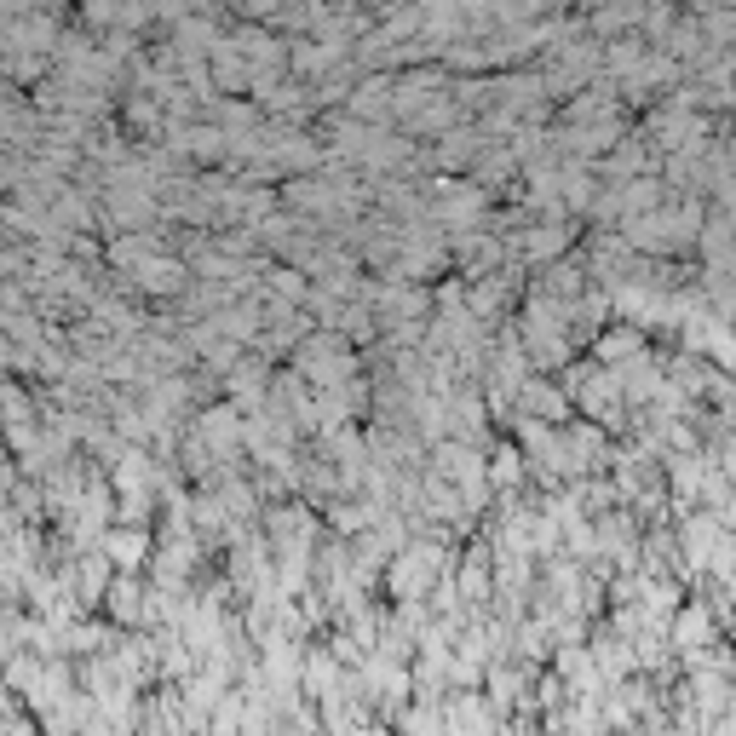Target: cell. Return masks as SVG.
Masks as SVG:
<instances>
[{"label": "cell", "instance_id": "6da1fadb", "mask_svg": "<svg viewBox=\"0 0 736 736\" xmlns=\"http://www.w3.org/2000/svg\"><path fill=\"white\" fill-rule=\"evenodd\" d=\"M104 558H110V564H121V570H138V564H144V558H150V535H144V529H110V535H104Z\"/></svg>", "mask_w": 736, "mask_h": 736}, {"label": "cell", "instance_id": "7a4b0ae2", "mask_svg": "<svg viewBox=\"0 0 736 736\" xmlns=\"http://www.w3.org/2000/svg\"><path fill=\"white\" fill-rule=\"evenodd\" d=\"M673 633H679V644H685L690 656H696V650H702V644H708V633H713V621H708V610H702V604H690L685 616L673 621Z\"/></svg>", "mask_w": 736, "mask_h": 736}, {"label": "cell", "instance_id": "3957f363", "mask_svg": "<svg viewBox=\"0 0 736 736\" xmlns=\"http://www.w3.org/2000/svg\"><path fill=\"white\" fill-rule=\"evenodd\" d=\"M75 581H81V598H98V593H104V581H110V564H104V552H92V558H81V570H75Z\"/></svg>", "mask_w": 736, "mask_h": 736}, {"label": "cell", "instance_id": "277c9868", "mask_svg": "<svg viewBox=\"0 0 736 736\" xmlns=\"http://www.w3.org/2000/svg\"><path fill=\"white\" fill-rule=\"evenodd\" d=\"M115 616L121 621H133V616H144V587H133V581H115Z\"/></svg>", "mask_w": 736, "mask_h": 736}, {"label": "cell", "instance_id": "5b68a950", "mask_svg": "<svg viewBox=\"0 0 736 736\" xmlns=\"http://www.w3.org/2000/svg\"><path fill=\"white\" fill-rule=\"evenodd\" d=\"M518 460H524L518 449H501L495 466H489V478H495V483H518V478H524V466H518Z\"/></svg>", "mask_w": 736, "mask_h": 736}, {"label": "cell", "instance_id": "8992f818", "mask_svg": "<svg viewBox=\"0 0 736 736\" xmlns=\"http://www.w3.org/2000/svg\"><path fill=\"white\" fill-rule=\"evenodd\" d=\"M87 18H92V23H110L115 6H110V0H87Z\"/></svg>", "mask_w": 736, "mask_h": 736}, {"label": "cell", "instance_id": "52a82bcc", "mask_svg": "<svg viewBox=\"0 0 736 736\" xmlns=\"http://www.w3.org/2000/svg\"><path fill=\"white\" fill-rule=\"evenodd\" d=\"M363 736H380V731H363Z\"/></svg>", "mask_w": 736, "mask_h": 736}]
</instances>
